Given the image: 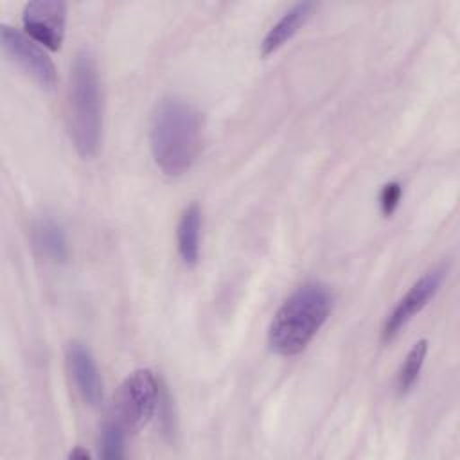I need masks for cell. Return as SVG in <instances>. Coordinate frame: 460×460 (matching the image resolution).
<instances>
[{
	"label": "cell",
	"instance_id": "12",
	"mask_svg": "<svg viewBox=\"0 0 460 460\" xmlns=\"http://www.w3.org/2000/svg\"><path fill=\"white\" fill-rule=\"evenodd\" d=\"M426 354H428V340H424V338L415 341L413 347L408 350L402 365L399 367L397 379H395L399 395L408 394L413 388V385L417 383L419 374L424 365V359H426Z\"/></svg>",
	"mask_w": 460,
	"mask_h": 460
},
{
	"label": "cell",
	"instance_id": "15",
	"mask_svg": "<svg viewBox=\"0 0 460 460\" xmlns=\"http://www.w3.org/2000/svg\"><path fill=\"white\" fill-rule=\"evenodd\" d=\"M68 456H70V458H83V460H86V458H90V453H88L86 449L77 447V449L70 451V455H68Z\"/></svg>",
	"mask_w": 460,
	"mask_h": 460
},
{
	"label": "cell",
	"instance_id": "4",
	"mask_svg": "<svg viewBox=\"0 0 460 460\" xmlns=\"http://www.w3.org/2000/svg\"><path fill=\"white\" fill-rule=\"evenodd\" d=\"M160 399V386L149 368H137L124 377L115 395L113 419L126 433H137L151 420Z\"/></svg>",
	"mask_w": 460,
	"mask_h": 460
},
{
	"label": "cell",
	"instance_id": "3",
	"mask_svg": "<svg viewBox=\"0 0 460 460\" xmlns=\"http://www.w3.org/2000/svg\"><path fill=\"white\" fill-rule=\"evenodd\" d=\"M102 129L101 83L93 56L79 50L70 66L68 131L74 147L83 158L97 153Z\"/></svg>",
	"mask_w": 460,
	"mask_h": 460
},
{
	"label": "cell",
	"instance_id": "10",
	"mask_svg": "<svg viewBox=\"0 0 460 460\" xmlns=\"http://www.w3.org/2000/svg\"><path fill=\"white\" fill-rule=\"evenodd\" d=\"M314 9L313 2H296L293 4L279 20L270 27L261 43V54L270 56L279 50L286 41H289L295 32L305 23Z\"/></svg>",
	"mask_w": 460,
	"mask_h": 460
},
{
	"label": "cell",
	"instance_id": "13",
	"mask_svg": "<svg viewBox=\"0 0 460 460\" xmlns=\"http://www.w3.org/2000/svg\"><path fill=\"white\" fill-rule=\"evenodd\" d=\"M126 429L119 426L113 419H108L101 429V456L108 460L124 458V446H126Z\"/></svg>",
	"mask_w": 460,
	"mask_h": 460
},
{
	"label": "cell",
	"instance_id": "6",
	"mask_svg": "<svg viewBox=\"0 0 460 460\" xmlns=\"http://www.w3.org/2000/svg\"><path fill=\"white\" fill-rule=\"evenodd\" d=\"M444 277H446V268L437 266V268L426 271L419 280H415L410 286V289L397 300L392 313L386 316V320L383 323L381 340L385 343L392 341L402 331V327L428 305V302L440 289Z\"/></svg>",
	"mask_w": 460,
	"mask_h": 460
},
{
	"label": "cell",
	"instance_id": "1",
	"mask_svg": "<svg viewBox=\"0 0 460 460\" xmlns=\"http://www.w3.org/2000/svg\"><path fill=\"white\" fill-rule=\"evenodd\" d=\"M203 117L181 97L162 99L151 117L149 142L155 164L167 176L187 172L201 149Z\"/></svg>",
	"mask_w": 460,
	"mask_h": 460
},
{
	"label": "cell",
	"instance_id": "11",
	"mask_svg": "<svg viewBox=\"0 0 460 460\" xmlns=\"http://www.w3.org/2000/svg\"><path fill=\"white\" fill-rule=\"evenodd\" d=\"M199 230H201V208L194 201L183 208L176 226L178 253L183 264L187 266H196L199 259Z\"/></svg>",
	"mask_w": 460,
	"mask_h": 460
},
{
	"label": "cell",
	"instance_id": "2",
	"mask_svg": "<svg viewBox=\"0 0 460 460\" xmlns=\"http://www.w3.org/2000/svg\"><path fill=\"white\" fill-rule=\"evenodd\" d=\"M332 309V295L322 282L296 288L275 313L268 329V345L275 354L295 356L302 352Z\"/></svg>",
	"mask_w": 460,
	"mask_h": 460
},
{
	"label": "cell",
	"instance_id": "7",
	"mask_svg": "<svg viewBox=\"0 0 460 460\" xmlns=\"http://www.w3.org/2000/svg\"><path fill=\"white\" fill-rule=\"evenodd\" d=\"M25 34L50 50H59L65 36L66 5L61 0H34L23 5Z\"/></svg>",
	"mask_w": 460,
	"mask_h": 460
},
{
	"label": "cell",
	"instance_id": "14",
	"mask_svg": "<svg viewBox=\"0 0 460 460\" xmlns=\"http://www.w3.org/2000/svg\"><path fill=\"white\" fill-rule=\"evenodd\" d=\"M401 194H402V189L397 181H390V183L383 185L381 194H379V205H381V210L385 216H390L395 210V207L401 201Z\"/></svg>",
	"mask_w": 460,
	"mask_h": 460
},
{
	"label": "cell",
	"instance_id": "5",
	"mask_svg": "<svg viewBox=\"0 0 460 460\" xmlns=\"http://www.w3.org/2000/svg\"><path fill=\"white\" fill-rule=\"evenodd\" d=\"M0 40L4 54L23 72H27L40 86L52 90L58 84V72L52 59L29 34L14 27L2 25Z\"/></svg>",
	"mask_w": 460,
	"mask_h": 460
},
{
	"label": "cell",
	"instance_id": "8",
	"mask_svg": "<svg viewBox=\"0 0 460 460\" xmlns=\"http://www.w3.org/2000/svg\"><path fill=\"white\" fill-rule=\"evenodd\" d=\"M66 365L83 401L90 406H97L102 401V379L90 349L81 341L68 343Z\"/></svg>",
	"mask_w": 460,
	"mask_h": 460
},
{
	"label": "cell",
	"instance_id": "9",
	"mask_svg": "<svg viewBox=\"0 0 460 460\" xmlns=\"http://www.w3.org/2000/svg\"><path fill=\"white\" fill-rule=\"evenodd\" d=\"M32 243L41 257L63 264L68 261L70 248L63 225L54 217H41L32 225Z\"/></svg>",
	"mask_w": 460,
	"mask_h": 460
}]
</instances>
